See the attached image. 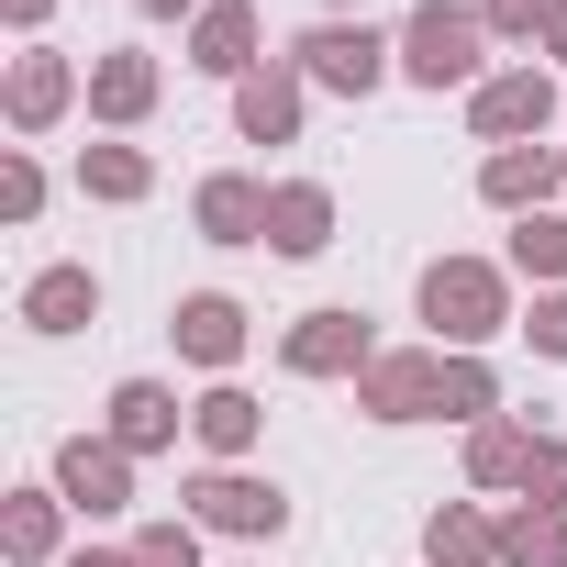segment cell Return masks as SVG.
<instances>
[{
  "instance_id": "obj_1",
  "label": "cell",
  "mask_w": 567,
  "mask_h": 567,
  "mask_svg": "<svg viewBox=\"0 0 567 567\" xmlns=\"http://www.w3.org/2000/svg\"><path fill=\"white\" fill-rule=\"evenodd\" d=\"M423 68H434V79L467 68V23H423Z\"/></svg>"
}]
</instances>
